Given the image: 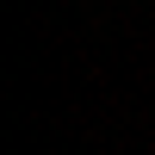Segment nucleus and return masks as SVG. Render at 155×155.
<instances>
[]
</instances>
